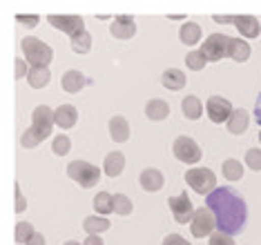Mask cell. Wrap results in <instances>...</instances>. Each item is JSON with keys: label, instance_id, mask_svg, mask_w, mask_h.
Returning <instances> with one entry per match:
<instances>
[{"label": "cell", "instance_id": "7bdbcfd3", "mask_svg": "<svg viewBox=\"0 0 261 245\" xmlns=\"http://www.w3.org/2000/svg\"><path fill=\"white\" fill-rule=\"evenodd\" d=\"M83 245H103V238H100V236H87Z\"/></svg>", "mask_w": 261, "mask_h": 245}, {"label": "cell", "instance_id": "836d02e7", "mask_svg": "<svg viewBox=\"0 0 261 245\" xmlns=\"http://www.w3.org/2000/svg\"><path fill=\"white\" fill-rule=\"evenodd\" d=\"M36 232H34V228H32V223H18L16 225V241L18 243H29V238H32Z\"/></svg>", "mask_w": 261, "mask_h": 245}, {"label": "cell", "instance_id": "f6af8a7d", "mask_svg": "<svg viewBox=\"0 0 261 245\" xmlns=\"http://www.w3.org/2000/svg\"><path fill=\"white\" fill-rule=\"evenodd\" d=\"M65 245H81V243H76V241H67V243H65Z\"/></svg>", "mask_w": 261, "mask_h": 245}, {"label": "cell", "instance_id": "8fae6325", "mask_svg": "<svg viewBox=\"0 0 261 245\" xmlns=\"http://www.w3.org/2000/svg\"><path fill=\"white\" fill-rule=\"evenodd\" d=\"M54 112L49 110L47 105H38L36 110H34V114H32V127L34 129H38L40 134L45 136H49V131H51V125H54Z\"/></svg>", "mask_w": 261, "mask_h": 245}, {"label": "cell", "instance_id": "4fadbf2b", "mask_svg": "<svg viewBox=\"0 0 261 245\" xmlns=\"http://www.w3.org/2000/svg\"><path fill=\"white\" fill-rule=\"evenodd\" d=\"M234 27L239 29L241 36H246V38H257V36L261 34V25L259 20L254 16H234Z\"/></svg>", "mask_w": 261, "mask_h": 245}, {"label": "cell", "instance_id": "2e32d148", "mask_svg": "<svg viewBox=\"0 0 261 245\" xmlns=\"http://www.w3.org/2000/svg\"><path fill=\"white\" fill-rule=\"evenodd\" d=\"M161 83H163V87L165 89H172V92H179V89L186 87V74H183L181 69H176V67H170V69H165L163 71V76H161Z\"/></svg>", "mask_w": 261, "mask_h": 245}, {"label": "cell", "instance_id": "bcb514c9", "mask_svg": "<svg viewBox=\"0 0 261 245\" xmlns=\"http://www.w3.org/2000/svg\"><path fill=\"white\" fill-rule=\"evenodd\" d=\"M259 143H261V131H259Z\"/></svg>", "mask_w": 261, "mask_h": 245}, {"label": "cell", "instance_id": "484cf974", "mask_svg": "<svg viewBox=\"0 0 261 245\" xmlns=\"http://www.w3.org/2000/svg\"><path fill=\"white\" fill-rule=\"evenodd\" d=\"M69 43H72V49L76 53H87L92 49V36H90L87 29H83V32L69 36Z\"/></svg>", "mask_w": 261, "mask_h": 245}, {"label": "cell", "instance_id": "e575fe53", "mask_svg": "<svg viewBox=\"0 0 261 245\" xmlns=\"http://www.w3.org/2000/svg\"><path fill=\"white\" fill-rule=\"evenodd\" d=\"M246 163H248V167L250 170H254V172H261V149H248L246 152Z\"/></svg>", "mask_w": 261, "mask_h": 245}, {"label": "cell", "instance_id": "e0dca14e", "mask_svg": "<svg viewBox=\"0 0 261 245\" xmlns=\"http://www.w3.org/2000/svg\"><path fill=\"white\" fill-rule=\"evenodd\" d=\"M123 170H125V156H123L121 152H110L103 160V172L114 178V176L121 174Z\"/></svg>", "mask_w": 261, "mask_h": 245}, {"label": "cell", "instance_id": "603a6c76", "mask_svg": "<svg viewBox=\"0 0 261 245\" xmlns=\"http://www.w3.org/2000/svg\"><path fill=\"white\" fill-rule=\"evenodd\" d=\"M181 110H183V114H186V118H190V121H199L201 114H203V105H201V100L197 96H186L183 98Z\"/></svg>", "mask_w": 261, "mask_h": 245}, {"label": "cell", "instance_id": "f35d334b", "mask_svg": "<svg viewBox=\"0 0 261 245\" xmlns=\"http://www.w3.org/2000/svg\"><path fill=\"white\" fill-rule=\"evenodd\" d=\"M14 74H16V78H27V74H29L27 61H16V65H14Z\"/></svg>", "mask_w": 261, "mask_h": 245}, {"label": "cell", "instance_id": "8d00e7d4", "mask_svg": "<svg viewBox=\"0 0 261 245\" xmlns=\"http://www.w3.org/2000/svg\"><path fill=\"white\" fill-rule=\"evenodd\" d=\"M16 20H18L20 25H25V27H36L40 18L38 16H29V14H18L16 16Z\"/></svg>", "mask_w": 261, "mask_h": 245}, {"label": "cell", "instance_id": "5bb4252c", "mask_svg": "<svg viewBox=\"0 0 261 245\" xmlns=\"http://www.w3.org/2000/svg\"><path fill=\"white\" fill-rule=\"evenodd\" d=\"M139 183H141V187L145 189V192H159V189L163 187V183H165V178L163 174L159 170H143L141 172V176H139Z\"/></svg>", "mask_w": 261, "mask_h": 245}, {"label": "cell", "instance_id": "74e56055", "mask_svg": "<svg viewBox=\"0 0 261 245\" xmlns=\"http://www.w3.org/2000/svg\"><path fill=\"white\" fill-rule=\"evenodd\" d=\"M163 245H190V241H186L181 234H168L163 238Z\"/></svg>", "mask_w": 261, "mask_h": 245}, {"label": "cell", "instance_id": "83f0119b", "mask_svg": "<svg viewBox=\"0 0 261 245\" xmlns=\"http://www.w3.org/2000/svg\"><path fill=\"white\" fill-rule=\"evenodd\" d=\"M201 40V27L197 22H186L181 27V43L183 45H197Z\"/></svg>", "mask_w": 261, "mask_h": 245}, {"label": "cell", "instance_id": "5b68a950", "mask_svg": "<svg viewBox=\"0 0 261 245\" xmlns=\"http://www.w3.org/2000/svg\"><path fill=\"white\" fill-rule=\"evenodd\" d=\"M230 40H232V38H230V36H225V34H212V36H207V40L201 45V51H203L205 61L207 63H217V61H221V58L228 56Z\"/></svg>", "mask_w": 261, "mask_h": 245}, {"label": "cell", "instance_id": "ffe728a7", "mask_svg": "<svg viewBox=\"0 0 261 245\" xmlns=\"http://www.w3.org/2000/svg\"><path fill=\"white\" fill-rule=\"evenodd\" d=\"M145 116L150 118V121H165V118L170 116V105L161 98H154L145 105Z\"/></svg>", "mask_w": 261, "mask_h": 245}, {"label": "cell", "instance_id": "ab89813d", "mask_svg": "<svg viewBox=\"0 0 261 245\" xmlns=\"http://www.w3.org/2000/svg\"><path fill=\"white\" fill-rule=\"evenodd\" d=\"M16 212H25V207H27V203H25V196H22V192H20V185L16 183Z\"/></svg>", "mask_w": 261, "mask_h": 245}, {"label": "cell", "instance_id": "3957f363", "mask_svg": "<svg viewBox=\"0 0 261 245\" xmlns=\"http://www.w3.org/2000/svg\"><path fill=\"white\" fill-rule=\"evenodd\" d=\"M186 183L194 189L197 194H212L215 192V185H217V176L212 170L207 167H190L186 172Z\"/></svg>", "mask_w": 261, "mask_h": 245}, {"label": "cell", "instance_id": "4dcf8cb0", "mask_svg": "<svg viewBox=\"0 0 261 245\" xmlns=\"http://www.w3.org/2000/svg\"><path fill=\"white\" fill-rule=\"evenodd\" d=\"M186 65L192 71H201L207 65V61H205V56H203V51L201 49H197V51H190L188 56H186Z\"/></svg>", "mask_w": 261, "mask_h": 245}, {"label": "cell", "instance_id": "d590c367", "mask_svg": "<svg viewBox=\"0 0 261 245\" xmlns=\"http://www.w3.org/2000/svg\"><path fill=\"white\" fill-rule=\"evenodd\" d=\"M210 245H237L232 236L228 234H221V232H215V234L210 236Z\"/></svg>", "mask_w": 261, "mask_h": 245}, {"label": "cell", "instance_id": "7402d4cb", "mask_svg": "<svg viewBox=\"0 0 261 245\" xmlns=\"http://www.w3.org/2000/svg\"><path fill=\"white\" fill-rule=\"evenodd\" d=\"M49 67H29V74H27V83L32 85L34 89H43L47 83H49Z\"/></svg>", "mask_w": 261, "mask_h": 245}, {"label": "cell", "instance_id": "60d3db41", "mask_svg": "<svg viewBox=\"0 0 261 245\" xmlns=\"http://www.w3.org/2000/svg\"><path fill=\"white\" fill-rule=\"evenodd\" d=\"M27 245H45V236H43V234H38V232H36V234L29 238V243H27Z\"/></svg>", "mask_w": 261, "mask_h": 245}, {"label": "cell", "instance_id": "4316f807", "mask_svg": "<svg viewBox=\"0 0 261 245\" xmlns=\"http://www.w3.org/2000/svg\"><path fill=\"white\" fill-rule=\"evenodd\" d=\"M94 210L103 216H108L110 212H114V194H108V192H98L94 196Z\"/></svg>", "mask_w": 261, "mask_h": 245}, {"label": "cell", "instance_id": "cb8c5ba5", "mask_svg": "<svg viewBox=\"0 0 261 245\" xmlns=\"http://www.w3.org/2000/svg\"><path fill=\"white\" fill-rule=\"evenodd\" d=\"M110 225L112 223L108 219H103V216H87L85 221H83V230H85L90 236H98L100 232L110 230Z\"/></svg>", "mask_w": 261, "mask_h": 245}, {"label": "cell", "instance_id": "ac0fdd59", "mask_svg": "<svg viewBox=\"0 0 261 245\" xmlns=\"http://www.w3.org/2000/svg\"><path fill=\"white\" fill-rule=\"evenodd\" d=\"M87 85V78L81 74V71H76V69H69V71H65L63 74V89L67 94H76V92H81L83 87Z\"/></svg>", "mask_w": 261, "mask_h": 245}, {"label": "cell", "instance_id": "7c38bea8", "mask_svg": "<svg viewBox=\"0 0 261 245\" xmlns=\"http://www.w3.org/2000/svg\"><path fill=\"white\" fill-rule=\"evenodd\" d=\"M110 32L114 38L118 40H127L136 34V25H134V18L132 16H116L114 18V25H110Z\"/></svg>", "mask_w": 261, "mask_h": 245}, {"label": "cell", "instance_id": "ba28073f", "mask_svg": "<svg viewBox=\"0 0 261 245\" xmlns=\"http://www.w3.org/2000/svg\"><path fill=\"white\" fill-rule=\"evenodd\" d=\"M168 205L172 210V216L179 225L183 223H192V216H194V207L190 203V196L186 192H181L179 196H170L168 199Z\"/></svg>", "mask_w": 261, "mask_h": 245}, {"label": "cell", "instance_id": "d4e9b609", "mask_svg": "<svg viewBox=\"0 0 261 245\" xmlns=\"http://www.w3.org/2000/svg\"><path fill=\"white\" fill-rule=\"evenodd\" d=\"M248 112L246 110H234L232 112V116H230V121H228V131L230 134H243L248 127Z\"/></svg>", "mask_w": 261, "mask_h": 245}, {"label": "cell", "instance_id": "9a60e30c", "mask_svg": "<svg viewBox=\"0 0 261 245\" xmlns=\"http://www.w3.org/2000/svg\"><path fill=\"white\" fill-rule=\"evenodd\" d=\"M54 121L61 129H69L79 121V112H76V107H72V105H61L54 112Z\"/></svg>", "mask_w": 261, "mask_h": 245}, {"label": "cell", "instance_id": "b9f144b4", "mask_svg": "<svg viewBox=\"0 0 261 245\" xmlns=\"http://www.w3.org/2000/svg\"><path fill=\"white\" fill-rule=\"evenodd\" d=\"M254 121L261 125V94H259V98H257V105H254Z\"/></svg>", "mask_w": 261, "mask_h": 245}, {"label": "cell", "instance_id": "6da1fadb", "mask_svg": "<svg viewBox=\"0 0 261 245\" xmlns=\"http://www.w3.org/2000/svg\"><path fill=\"white\" fill-rule=\"evenodd\" d=\"M205 203H207L205 205L207 210L215 214L217 228L221 234L234 236L243 232L248 221V207H246V201L237 192H232L230 187H217L212 194L205 196Z\"/></svg>", "mask_w": 261, "mask_h": 245}, {"label": "cell", "instance_id": "d6a6232c", "mask_svg": "<svg viewBox=\"0 0 261 245\" xmlns=\"http://www.w3.org/2000/svg\"><path fill=\"white\" fill-rule=\"evenodd\" d=\"M51 149H54V154H58V156H65V154L72 149V141H69V136H56L54 143H51Z\"/></svg>", "mask_w": 261, "mask_h": 245}, {"label": "cell", "instance_id": "44dd1931", "mask_svg": "<svg viewBox=\"0 0 261 245\" xmlns=\"http://www.w3.org/2000/svg\"><path fill=\"white\" fill-rule=\"evenodd\" d=\"M228 58H232L237 63H246L248 58H250V45H248L243 38H232L230 40Z\"/></svg>", "mask_w": 261, "mask_h": 245}, {"label": "cell", "instance_id": "52a82bcc", "mask_svg": "<svg viewBox=\"0 0 261 245\" xmlns=\"http://www.w3.org/2000/svg\"><path fill=\"white\" fill-rule=\"evenodd\" d=\"M215 225H217L215 214L207 210V207H199L192 216V223H190V232H192V236H197V238L212 236L215 234Z\"/></svg>", "mask_w": 261, "mask_h": 245}, {"label": "cell", "instance_id": "9c48e42d", "mask_svg": "<svg viewBox=\"0 0 261 245\" xmlns=\"http://www.w3.org/2000/svg\"><path fill=\"white\" fill-rule=\"evenodd\" d=\"M205 110H207V116H210L212 123H228L230 116H232V105L228 103L225 98L221 96H210L205 103Z\"/></svg>", "mask_w": 261, "mask_h": 245}, {"label": "cell", "instance_id": "1f68e13d", "mask_svg": "<svg viewBox=\"0 0 261 245\" xmlns=\"http://www.w3.org/2000/svg\"><path fill=\"white\" fill-rule=\"evenodd\" d=\"M132 212V201L125 194H114V214L118 216H127Z\"/></svg>", "mask_w": 261, "mask_h": 245}, {"label": "cell", "instance_id": "f1b7e54d", "mask_svg": "<svg viewBox=\"0 0 261 245\" xmlns=\"http://www.w3.org/2000/svg\"><path fill=\"white\" fill-rule=\"evenodd\" d=\"M223 176L228 178V181H241L243 178V165L234 158H228L223 163Z\"/></svg>", "mask_w": 261, "mask_h": 245}, {"label": "cell", "instance_id": "ee69618b", "mask_svg": "<svg viewBox=\"0 0 261 245\" xmlns=\"http://www.w3.org/2000/svg\"><path fill=\"white\" fill-rule=\"evenodd\" d=\"M215 20L217 22H232L234 16H215Z\"/></svg>", "mask_w": 261, "mask_h": 245}, {"label": "cell", "instance_id": "7a4b0ae2", "mask_svg": "<svg viewBox=\"0 0 261 245\" xmlns=\"http://www.w3.org/2000/svg\"><path fill=\"white\" fill-rule=\"evenodd\" d=\"M20 49H22L25 61L32 65V67H49V63L54 61L51 47L38 38H32V36H25V38L20 40Z\"/></svg>", "mask_w": 261, "mask_h": 245}, {"label": "cell", "instance_id": "277c9868", "mask_svg": "<svg viewBox=\"0 0 261 245\" xmlns=\"http://www.w3.org/2000/svg\"><path fill=\"white\" fill-rule=\"evenodd\" d=\"M67 176L79 183L81 187H94L100 178V170L87 160H72L67 165Z\"/></svg>", "mask_w": 261, "mask_h": 245}, {"label": "cell", "instance_id": "d6986e66", "mask_svg": "<svg viewBox=\"0 0 261 245\" xmlns=\"http://www.w3.org/2000/svg\"><path fill=\"white\" fill-rule=\"evenodd\" d=\"M110 136L114 143H125L129 139V123L123 116H114L110 121Z\"/></svg>", "mask_w": 261, "mask_h": 245}, {"label": "cell", "instance_id": "8992f818", "mask_svg": "<svg viewBox=\"0 0 261 245\" xmlns=\"http://www.w3.org/2000/svg\"><path fill=\"white\" fill-rule=\"evenodd\" d=\"M172 152H174V156L179 158L181 163H186V165L199 163L201 156H203L201 147L190 139V136H179V139L174 141V145H172Z\"/></svg>", "mask_w": 261, "mask_h": 245}, {"label": "cell", "instance_id": "f546056e", "mask_svg": "<svg viewBox=\"0 0 261 245\" xmlns=\"http://www.w3.org/2000/svg\"><path fill=\"white\" fill-rule=\"evenodd\" d=\"M43 141H45V136L40 134L38 129H34V127L25 129V131H22V136H20V145H22V147H36V145H40Z\"/></svg>", "mask_w": 261, "mask_h": 245}, {"label": "cell", "instance_id": "30bf717a", "mask_svg": "<svg viewBox=\"0 0 261 245\" xmlns=\"http://www.w3.org/2000/svg\"><path fill=\"white\" fill-rule=\"evenodd\" d=\"M47 22H49L51 27H56L58 32H65V34H69V36H74V34H79L85 29V25H83V18L81 16H47Z\"/></svg>", "mask_w": 261, "mask_h": 245}]
</instances>
